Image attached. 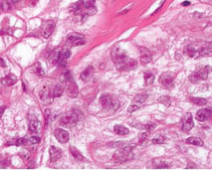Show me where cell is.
Masks as SVG:
<instances>
[{
    "label": "cell",
    "mask_w": 212,
    "mask_h": 170,
    "mask_svg": "<svg viewBox=\"0 0 212 170\" xmlns=\"http://www.w3.org/2000/svg\"><path fill=\"white\" fill-rule=\"evenodd\" d=\"M78 120H79V114H77L75 111H71L60 118L59 124L66 128H72L77 124Z\"/></svg>",
    "instance_id": "cell-1"
},
{
    "label": "cell",
    "mask_w": 212,
    "mask_h": 170,
    "mask_svg": "<svg viewBox=\"0 0 212 170\" xmlns=\"http://www.w3.org/2000/svg\"><path fill=\"white\" fill-rule=\"evenodd\" d=\"M99 102L101 106L105 110H112L116 111L120 107V102L119 100L115 98L111 97L110 95H103L100 97Z\"/></svg>",
    "instance_id": "cell-2"
},
{
    "label": "cell",
    "mask_w": 212,
    "mask_h": 170,
    "mask_svg": "<svg viewBox=\"0 0 212 170\" xmlns=\"http://www.w3.org/2000/svg\"><path fill=\"white\" fill-rule=\"evenodd\" d=\"M116 66L119 71H129L134 69L137 66V62L132 59H130L128 57H123L121 60H117L115 62Z\"/></svg>",
    "instance_id": "cell-3"
},
{
    "label": "cell",
    "mask_w": 212,
    "mask_h": 170,
    "mask_svg": "<svg viewBox=\"0 0 212 170\" xmlns=\"http://www.w3.org/2000/svg\"><path fill=\"white\" fill-rule=\"evenodd\" d=\"M133 157V153L132 149H119L114 155V160L116 162H123L131 160Z\"/></svg>",
    "instance_id": "cell-4"
},
{
    "label": "cell",
    "mask_w": 212,
    "mask_h": 170,
    "mask_svg": "<svg viewBox=\"0 0 212 170\" xmlns=\"http://www.w3.org/2000/svg\"><path fill=\"white\" fill-rule=\"evenodd\" d=\"M209 71H210V68L209 66H206V67H203L201 69L198 71L195 74L192 75L189 79L192 81L193 83H197L199 80H204V79H206L207 77H208V74H209Z\"/></svg>",
    "instance_id": "cell-5"
},
{
    "label": "cell",
    "mask_w": 212,
    "mask_h": 170,
    "mask_svg": "<svg viewBox=\"0 0 212 170\" xmlns=\"http://www.w3.org/2000/svg\"><path fill=\"white\" fill-rule=\"evenodd\" d=\"M173 76L170 72H164L160 75L159 81L160 83L165 87L166 89H170L173 85Z\"/></svg>",
    "instance_id": "cell-6"
},
{
    "label": "cell",
    "mask_w": 212,
    "mask_h": 170,
    "mask_svg": "<svg viewBox=\"0 0 212 170\" xmlns=\"http://www.w3.org/2000/svg\"><path fill=\"white\" fill-rule=\"evenodd\" d=\"M54 134L56 140H58L59 142L62 143V144L67 143L69 140H70V134H69L68 131L65 129H56L54 130Z\"/></svg>",
    "instance_id": "cell-7"
},
{
    "label": "cell",
    "mask_w": 212,
    "mask_h": 170,
    "mask_svg": "<svg viewBox=\"0 0 212 170\" xmlns=\"http://www.w3.org/2000/svg\"><path fill=\"white\" fill-rule=\"evenodd\" d=\"M39 96H40V100H42V102L44 106H48L49 104H51L53 101V98L50 95L48 87H43L40 90Z\"/></svg>",
    "instance_id": "cell-8"
},
{
    "label": "cell",
    "mask_w": 212,
    "mask_h": 170,
    "mask_svg": "<svg viewBox=\"0 0 212 170\" xmlns=\"http://www.w3.org/2000/svg\"><path fill=\"white\" fill-rule=\"evenodd\" d=\"M54 27H55V24H54V21H52V20L47 21L42 28L43 37H44L45 38H48L50 37V35L52 34L54 29Z\"/></svg>",
    "instance_id": "cell-9"
},
{
    "label": "cell",
    "mask_w": 212,
    "mask_h": 170,
    "mask_svg": "<svg viewBox=\"0 0 212 170\" xmlns=\"http://www.w3.org/2000/svg\"><path fill=\"white\" fill-rule=\"evenodd\" d=\"M110 147L116 148V149H133L135 147L134 144L126 142V141H117V142H111L109 144Z\"/></svg>",
    "instance_id": "cell-10"
},
{
    "label": "cell",
    "mask_w": 212,
    "mask_h": 170,
    "mask_svg": "<svg viewBox=\"0 0 212 170\" xmlns=\"http://www.w3.org/2000/svg\"><path fill=\"white\" fill-rule=\"evenodd\" d=\"M67 84V95L70 98H76L78 95V87L74 80L70 81L66 83Z\"/></svg>",
    "instance_id": "cell-11"
},
{
    "label": "cell",
    "mask_w": 212,
    "mask_h": 170,
    "mask_svg": "<svg viewBox=\"0 0 212 170\" xmlns=\"http://www.w3.org/2000/svg\"><path fill=\"white\" fill-rule=\"evenodd\" d=\"M125 56H126V55L125 50H122L121 48H120V47H115L112 50V52H111V58H112V60L114 61V63L116 61H117V60H121V58L125 57Z\"/></svg>",
    "instance_id": "cell-12"
},
{
    "label": "cell",
    "mask_w": 212,
    "mask_h": 170,
    "mask_svg": "<svg viewBox=\"0 0 212 170\" xmlns=\"http://www.w3.org/2000/svg\"><path fill=\"white\" fill-rule=\"evenodd\" d=\"M211 116V108H205V109H201L197 111L196 118H197V120L204 122L207 118H209Z\"/></svg>",
    "instance_id": "cell-13"
},
{
    "label": "cell",
    "mask_w": 212,
    "mask_h": 170,
    "mask_svg": "<svg viewBox=\"0 0 212 170\" xmlns=\"http://www.w3.org/2000/svg\"><path fill=\"white\" fill-rule=\"evenodd\" d=\"M49 154H50V158H51V162H54L61 157L62 156V151L60 149H59L55 146H51L49 148Z\"/></svg>",
    "instance_id": "cell-14"
},
{
    "label": "cell",
    "mask_w": 212,
    "mask_h": 170,
    "mask_svg": "<svg viewBox=\"0 0 212 170\" xmlns=\"http://www.w3.org/2000/svg\"><path fill=\"white\" fill-rule=\"evenodd\" d=\"M193 127V121L192 118V115L191 114H187L184 117L183 119V129L185 132H188L190 129H192Z\"/></svg>",
    "instance_id": "cell-15"
},
{
    "label": "cell",
    "mask_w": 212,
    "mask_h": 170,
    "mask_svg": "<svg viewBox=\"0 0 212 170\" xmlns=\"http://www.w3.org/2000/svg\"><path fill=\"white\" fill-rule=\"evenodd\" d=\"M70 54H71V53H70V51H69V50H65V51L60 52L58 61V63L59 64L60 66H62V67H66V66H67V61H66V60L70 58Z\"/></svg>",
    "instance_id": "cell-16"
},
{
    "label": "cell",
    "mask_w": 212,
    "mask_h": 170,
    "mask_svg": "<svg viewBox=\"0 0 212 170\" xmlns=\"http://www.w3.org/2000/svg\"><path fill=\"white\" fill-rule=\"evenodd\" d=\"M93 72H94V68L93 66H88L85 70L83 71L81 74V78L83 82H88L91 80V78L93 76Z\"/></svg>",
    "instance_id": "cell-17"
},
{
    "label": "cell",
    "mask_w": 212,
    "mask_h": 170,
    "mask_svg": "<svg viewBox=\"0 0 212 170\" xmlns=\"http://www.w3.org/2000/svg\"><path fill=\"white\" fill-rule=\"evenodd\" d=\"M17 82V78L15 74L10 73L2 79V83L5 86H13Z\"/></svg>",
    "instance_id": "cell-18"
},
{
    "label": "cell",
    "mask_w": 212,
    "mask_h": 170,
    "mask_svg": "<svg viewBox=\"0 0 212 170\" xmlns=\"http://www.w3.org/2000/svg\"><path fill=\"white\" fill-rule=\"evenodd\" d=\"M151 54L149 50L145 48H143L141 49V57H140V60L142 62V64H148L151 61Z\"/></svg>",
    "instance_id": "cell-19"
},
{
    "label": "cell",
    "mask_w": 212,
    "mask_h": 170,
    "mask_svg": "<svg viewBox=\"0 0 212 170\" xmlns=\"http://www.w3.org/2000/svg\"><path fill=\"white\" fill-rule=\"evenodd\" d=\"M41 128L42 125L38 120H37L36 118L31 120L29 123V130L31 133H38L41 130Z\"/></svg>",
    "instance_id": "cell-20"
},
{
    "label": "cell",
    "mask_w": 212,
    "mask_h": 170,
    "mask_svg": "<svg viewBox=\"0 0 212 170\" xmlns=\"http://www.w3.org/2000/svg\"><path fill=\"white\" fill-rule=\"evenodd\" d=\"M114 131H115L116 134H119V135H126L130 132L127 128H126L122 125H116L114 127Z\"/></svg>",
    "instance_id": "cell-21"
},
{
    "label": "cell",
    "mask_w": 212,
    "mask_h": 170,
    "mask_svg": "<svg viewBox=\"0 0 212 170\" xmlns=\"http://www.w3.org/2000/svg\"><path fill=\"white\" fill-rule=\"evenodd\" d=\"M70 154L74 157V158H76L77 160L82 161L84 159L82 154L79 150H77L76 147H74V146H70Z\"/></svg>",
    "instance_id": "cell-22"
},
{
    "label": "cell",
    "mask_w": 212,
    "mask_h": 170,
    "mask_svg": "<svg viewBox=\"0 0 212 170\" xmlns=\"http://www.w3.org/2000/svg\"><path fill=\"white\" fill-rule=\"evenodd\" d=\"M186 142L188 144H191L193 146H204V141L199 138L197 137H189L186 140Z\"/></svg>",
    "instance_id": "cell-23"
},
{
    "label": "cell",
    "mask_w": 212,
    "mask_h": 170,
    "mask_svg": "<svg viewBox=\"0 0 212 170\" xmlns=\"http://www.w3.org/2000/svg\"><path fill=\"white\" fill-rule=\"evenodd\" d=\"M144 78L145 84L146 85H151L153 84L154 81V75L150 72V71H146L144 72Z\"/></svg>",
    "instance_id": "cell-24"
},
{
    "label": "cell",
    "mask_w": 212,
    "mask_h": 170,
    "mask_svg": "<svg viewBox=\"0 0 212 170\" xmlns=\"http://www.w3.org/2000/svg\"><path fill=\"white\" fill-rule=\"evenodd\" d=\"M184 51H185L186 55H188V56H190V57H196V56H198V55H199V51L195 50V49H194L193 47H192V46H188V47H186V49H185Z\"/></svg>",
    "instance_id": "cell-25"
},
{
    "label": "cell",
    "mask_w": 212,
    "mask_h": 170,
    "mask_svg": "<svg viewBox=\"0 0 212 170\" xmlns=\"http://www.w3.org/2000/svg\"><path fill=\"white\" fill-rule=\"evenodd\" d=\"M154 168H156V169H168L169 168V166L161 159H155V160H154Z\"/></svg>",
    "instance_id": "cell-26"
},
{
    "label": "cell",
    "mask_w": 212,
    "mask_h": 170,
    "mask_svg": "<svg viewBox=\"0 0 212 170\" xmlns=\"http://www.w3.org/2000/svg\"><path fill=\"white\" fill-rule=\"evenodd\" d=\"M63 87L60 84H57L53 91V97H60L61 94H63Z\"/></svg>",
    "instance_id": "cell-27"
},
{
    "label": "cell",
    "mask_w": 212,
    "mask_h": 170,
    "mask_svg": "<svg viewBox=\"0 0 212 170\" xmlns=\"http://www.w3.org/2000/svg\"><path fill=\"white\" fill-rule=\"evenodd\" d=\"M191 100L193 104L198 105V106H204L207 104V100L204 98H196V97H192Z\"/></svg>",
    "instance_id": "cell-28"
},
{
    "label": "cell",
    "mask_w": 212,
    "mask_h": 170,
    "mask_svg": "<svg viewBox=\"0 0 212 170\" xmlns=\"http://www.w3.org/2000/svg\"><path fill=\"white\" fill-rule=\"evenodd\" d=\"M159 102H160L161 104H163L167 107L171 106V99L168 96H166V95H163V96L160 97L159 98Z\"/></svg>",
    "instance_id": "cell-29"
},
{
    "label": "cell",
    "mask_w": 212,
    "mask_h": 170,
    "mask_svg": "<svg viewBox=\"0 0 212 170\" xmlns=\"http://www.w3.org/2000/svg\"><path fill=\"white\" fill-rule=\"evenodd\" d=\"M147 99H148L147 94H139L135 97V100L138 103H144Z\"/></svg>",
    "instance_id": "cell-30"
},
{
    "label": "cell",
    "mask_w": 212,
    "mask_h": 170,
    "mask_svg": "<svg viewBox=\"0 0 212 170\" xmlns=\"http://www.w3.org/2000/svg\"><path fill=\"white\" fill-rule=\"evenodd\" d=\"M67 38L69 40L75 41L77 40V39H79V38H83V36L81 35V34H79V33H71V34H70L68 36Z\"/></svg>",
    "instance_id": "cell-31"
},
{
    "label": "cell",
    "mask_w": 212,
    "mask_h": 170,
    "mask_svg": "<svg viewBox=\"0 0 212 170\" xmlns=\"http://www.w3.org/2000/svg\"><path fill=\"white\" fill-rule=\"evenodd\" d=\"M82 4L83 7L88 9V8H90L92 6H94V2L93 0H82Z\"/></svg>",
    "instance_id": "cell-32"
},
{
    "label": "cell",
    "mask_w": 212,
    "mask_h": 170,
    "mask_svg": "<svg viewBox=\"0 0 212 170\" xmlns=\"http://www.w3.org/2000/svg\"><path fill=\"white\" fill-rule=\"evenodd\" d=\"M1 6H2V10H3V11H8V10H10V2H8L7 0L3 1L2 3Z\"/></svg>",
    "instance_id": "cell-33"
},
{
    "label": "cell",
    "mask_w": 212,
    "mask_h": 170,
    "mask_svg": "<svg viewBox=\"0 0 212 170\" xmlns=\"http://www.w3.org/2000/svg\"><path fill=\"white\" fill-rule=\"evenodd\" d=\"M64 79H65V82L67 83L73 80V78H72V75L70 73V71H66L65 74H64Z\"/></svg>",
    "instance_id": "cell-34"
},
{
    "label": "cell",
    "mask_w": 212,
    "mask_h": 170,
    "mask_svg": "<svg viewBox=\"0 0 212 170\" xmlns=\"http://www.w3.org/2000/svg\"><path fill=\"white\" fill-rule=\"evenodd\" d=\"M152 141H153V143H154V144H163L165 142V138L163 136L159 135V136H157L154 139H153Z\"/></svg>",
    "instance_id": "cell-35"
},
{
    "label": "cell",
    "mask_w": 212,
    "mask_h": 170,
    "mask_svg": "<svg viewBox=\"0 0 212 170\" xmlns=\"http://www.w3.org/2000/svg\"><path fill=\"white\" fill-rule=\"evenodd\" d=\"M20 156L22 157V158H25V159H28L30 157V153L29 151L27 150H26V149H23V150H21L20 152Z\"/></svg>",
    "instance_id": "cell-36"
},
{
    "label": "cell",
    "mask_w": 212,
    "mask_h": 170,
    "mask_svg": "<svg viewBox=\"0 0 212 170\" xmlns=\"http://www.w3.org/2000/svg\"><path fill=\"white\" fill-rule=\"evenodd\" d=\"M27 142H28L27 139H26V138H20V139H19V140L15 142L16 143L15 145L18 146H25V145L27 144Z\"/></svg>",
    "instance_id": "cell-37"
},
{
    "label": "cell",
    "mask_w": 212,
    "mask_h": 170,
    "mask_svg": "<svg viewBox=\"0 0 212 170\" xmlns=\"http://www.w3.org/2000/svg\"><path fill=\"white\" fill-rule=\"evenodd\" d=\"M50 110L47 109L45 111V113H44V118H45V122H46V126L49 123V119H50Z\"/></svg>",
    "instance_id": "cell-38"
},
{
    "label": "cell",
    "mask_w": 212,
    "mask_h": 170,
    "mask_svg": "<svg viewBox=\"0 0 212 170\" xmlns=\"http://www.w3.org/2000/svg\"><path fill=\"white\" fill-rule=\"evenodd\" d=\"M35 71H36V73L38 75L39 77H44L45 76V71H43V69L42 67H37L35 69Z\"/></svg>",
    "instance_id": "cell-39"
},
{
    "label": "cell",
    "mask_w": 212,
    "mask_h": 170,
    "mask_svg": "<svg viewBox=\"0 0 212 170\" xmlns=\"http://www.w3.org/2000/svg\"><path fill=\"white\" fill-rule=\"evenodd\" d=\"M85 40L84 39H82V38H79V39H77V40L74 41V43H73V44L75 45V46H80V45H83V44H85Z\"/></svg>",
    "instance_id": "cell-40"
},
{
    "label": "cell",
    "mask_w": 212,
    "mask_h": 170,
    "mask_svg": "<svg viewBox=\"0 0 212 170\" xmlns=\"http://www.w3.org/2000/svg\"><path fill=\"white\" fill-rule=\"evenodd\" d=\"M29 141L31 144H38L40 142V138L38 136H31L29 139Z\"/></svg>",
    "instance_id": "cell-41"
},
{
    "label": "cell",
    "mask_w": 212,
    "mask_h": 170,
    "mask_svg": "<svg viewBox=\"0 0 212 170\" xmlns=\"http://www.w3.org/2000/svg\"><path fill=\"white\" fill-rule=\"evenodd\" d=\"M138 106H137V105H132V106H130L129 107H128V109H127V111L128 112H130V113H132V112H134L136 111L138 109Z\"/></svg>",
    "instance_id": "cell-42"
},
{
    "label": "cell",
    "mask_w": 212,
    "mask_h": 170,
    "mask_svg": "<svg viewBox=\"0 0 212 170\" xmlns=\"http://www.w3.org/2000/svg\"><path fill=\"white\" fill-rule=\"evenodd\" d=\"M146 137H147V133H143V134H141L140 136H139V140H138L139 144H142V143L145 140Z\"/></svg>",
    "instance_id": "cell-43"
},
{
    "label": "cell",
    "mask_w": 212,
    "mask_h": 170,
    "mask_svg": "<svg viewBox=\"0 0 212 170\" xmlns=\"http://www.w3.org/2000/svg\"><path fill=\"white\" fill-rule=\"evenodd\" d=\"M95 13H96V8H95V6H92V7H90V8L87 9V14L88 15H93Z\"/></svg>",
    "instance_id": "cell-44"
},
{
    "label": "cell",
    "mask_w": 212,
    "mask_h": 170,
    "mask_svg": "<svg viewBox=\"0 0 212 170\" xmlns=\"http://www.w3.org/2000/svg\"><path fill=\"white\" fill-rule=\"evenodd\" d=\"M6 166H7V161L6 160L0 161V168L3 169V168H6Z\"/></svg>",
    "instance_id": "cell-45"
},
{
    "label": "cell",
    "mask_w": 212,
    "mask_h": 170,
    "mask_svg": "<svg viewBox=\"0 0 212 170\" xmlns=\"http://www.w3.org/2000/svg\"><path fill=\"white\" fill-rule=\"evenodd\" d=\"M5 106H1L0 107V118L3 116V112H4V111H5Z\"/></svg>",
    "instance_id": "cell-46"
},
{
    "label": "cell",
    "mask_w": 212,
    "mask_h": 170,
    "mask_svg": "<svg viewBox=\"0 0 212 170\" xmlns=\"http://www.w3.org/2000/svg\"><path fill=\"white\" fill-rule=\"evenodd\" d=\"M0 66H3V67H5V62L3 58H0Z\"/></svg>",
    "instance_id": "cell-47"
},
{
    "label": "cell",
    "mask_w": 212,
    "mask_h": 170,
    "mask_svg": "<svg viewBox=\"0 0 212 170\" xmlns=\"http://www.w3.org/2000/svg\"><path fill=\"white\" fill-rule=\"evenodd\" d=\"M189 4H190V2H188V1H186V2H184V3H182V5H183V6H188Z\"/></svg>",
    "instance_id": "cell-48"
},
{
    "label": "cell",
    "mask_w": 212,
    "mask_h": 170,
    "mask_svg": "<svg viewBox=\"0 0 212 170\" xmlns=\"http://www.w3.org/2000/svg\"><path fill=\"white\" fill-rule=\"evenodd\" d=\"M20 0H11V2L13 3H17V2H19Z\"/></svg>",
    "instance_id": "cell-49"
},
{
    "label": "cell",
    "mask_w": 212,
    "mask_h": 170,
    "mask_svg": "<svg viewBox=\"0 0 212 170\" xmlns=\"http://www.w3.org/2000/svg\"><path fill=\"white\" fill-rule=\"evenodd\" d=\"M0 10H2V6H1V4H0Z\"/></svg>",
    "instance_id": "cell-50"
},
{
    "label": "cell",
    "mask_w": 212,
    "mask_h": 170,
    "mask_svg": "<svg viewBox=\"0 0 212 170\" xmlns=\"http://www.w3.org/2000/svg\"><path fill=\"white\" fill-rule=\"evenodd\" d=\"M37 1H38V0H33V3H34V2H37Z\"/></svg>",
    "instance_id": "cell-51"
}]
</instances>
